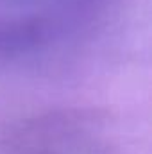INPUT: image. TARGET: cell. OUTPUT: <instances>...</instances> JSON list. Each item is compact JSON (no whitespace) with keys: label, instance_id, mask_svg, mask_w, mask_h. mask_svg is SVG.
Segmentation results:
<instances>
[{"label":"cell","instance_id":"1","mask_svg":"<svg viewBox=\"0 0 152 154\" xmlns=\"http://www.w3.org/2000/svg\"><path fill=\"white\" fill-rule=\"evenodd\" d=\"M52 34L43 18H0V61L32 54Z\"/></svg>","mask_w":152,"mask_h":154}]
</instances>
